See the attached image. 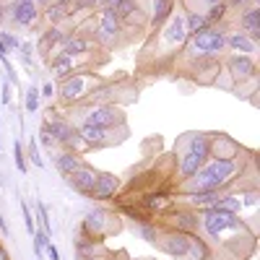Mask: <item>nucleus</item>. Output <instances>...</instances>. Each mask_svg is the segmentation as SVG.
<instances>
[{
    "label": "nucleus",
    "instance_id": "nucleus-48",
    "mask_svg": "<svg viewBox=\"0 0 260 260\" xmlns=\"http://www.w3.org/2000/svg\"><path fill=\"white\" fill-rule=\"evenodd\" d=\"M206 6H216V3H221V0H203Z\"/></svg>",
    "mask_w": 260,
    "mask_h": 260
},
{
    "label": "nucleus",
    "instance_id": "nucleus-16",
    "mask_svg": "<svg viewBox=\"0 0 260 260\" xmlns=\"http://www.w3.org/2000/svg\"><path fill=\"white\" fill-rule=\"evenodd\" d=\"M240 26H242V34L245 37H250L252 42H257V37H260V11H257V6L245 8V13L240 16Z\"/></svg>",
    "mask_w": 260,
    "mask_h": 260
},
{
    "label": "nucleus",
    "instance_id": "nucleus-25",
    "mask_svg": "<svg viewBox=\"0 0 260 260\" xmlns=\"http://www.w3.org/2000/svg\"><path fill=\"white\" fill-rule=\"evenodd\" d=\"M211 257V250L206 245V240H201V237L190 234V242H187V255L185 260H208Z\"/></svg>",
    "mask_w": 260,
    "mask_h": 260
},
{
    "label": "nucleus",
    "instance_id": "nucleus-36",
    "mask_svg": "<svg viewBox=\"0 0 260 260\" xmlns=\"http://www.w3.org/2000/svg\"><path fill=\"white\" fill-rule=\"evenodd\" d=\"M21 213H24L26 232H29V234H34V232H37V224H34V216H31V211H29V206H26V203H21Z\"/></svg>",
    "mask_w": 260,
    "mask_h": 260
},
{
    "label": "nucleus",
    "instance_id": "nucleus-3",
    "mask_svg": "<svg viewBox=\"0 0 260 260\" xmlns=\"http://www.w3.org/2000/svg\"><path fill=\"white\" fill-rule=\"evenodd\" d=\"M190 47H192V55H211L216 57L219 52L226 50V34L213 29V26H206L203 31H198L195 37H190Z\"/></svg>",
    "mask_w": 260,
    "mask_h": 260
},
{
    "label": "nucleus",
    "instance_id": "nucleus-44",
    "mask_svg": "<svg viewBox=\"0 0 260 260\" xmlns=\"http://www.w3.org/2000/svg\"><path fill=\"white\" fill-rule=\"evenodd\" d=\"M3 104H11V86H8V81H3Z\"/></svg>",
    "mask_w": 260,
    "mask_h": 260
},
{
    "label": "nucleus",
    "instance_id": "nucleus-10",
    "mask_svg": "<svg viewBox=\"0 0 260 260\" xmlns=\"http://www.w3.org/2000/svg\"><path fill=\"white\" fill-rule=\"evenodd\" d=\"M96 175H99L96 169H91V167L81 164L76 172H71V175H65V185L73 187L76 192H81V195H86V198H89L91 190H94V182H96Z\"/></svg>",
    "mask_w": 260,
    "mask_h": 260
},
{
    "label": "nucleus",
    "instance_id": "nucleus-23",
    "mask_svg": "<svg viewBox=\"0 0 260 260\" xmlns=\"http://www.w3.org/2000/svg\"><path fill=\"white\" fill-rule=\"evenodd\" d=\"M187 151L208 161V154H211V138H208L206 133H192V136L187 138Z\"/></svg>",
    "mask_w": 260,
    "mask_h": 260
},
{
    "label": "nucleus",
    "instance_id": "nucleus-1",
    "mask_svg": "<svg viewBox=\"0 0 260 260\" xmlns=\"http://www.w3.org/2000/svg\"><path fill=\"white\" fill-rule=\"evenodd\" d=\"M198 224L206 229V234L211 237V240H219V237H224L229 232L232 234L247 232V226H245V221L240 219V216L232 213V211H221V208H206L201 213Z\"/></svg>",
    "mask_w": 260,
    "mask_h": 260
},
{
    "label": "nucleus",
    "instance_id": "nucleus-49",
    "mask_svg": "<svg viewBox=\"0 0 260 260\" xmlns=\"http://www.w3.org/2000/svg\"><path fill=\"white\" fill-rule=\"evenodd\" d=\"M0 148H3V146H0Z\"/></svg>",
    "mask_w": 260,
    "mask_h": 260
},
{
    "label": "nucleus",
    "instance_id": "nucleus-40",
    "mask_svg": "<svg viewBox=\"0 0 260 260\" xmlns=\"http://www.w3.org/2000/svg\"><path fill=\"white\" fill-rule=\"evenodd\" d=\"M39 136H42V143H45L47 148H52V146H55V138H52V133H50V130H47L45 125H42V130H39Z\"/></svg>",
    "mask_w": 260,
    "mask_h": 260
},
{
    "label": "nucleus",
    "instance_id": "nucleus-34",
    "mask_svg": "<svg viewBox=\"0 0 260 260\" xmlns=\"http://www.w3.org/2000/svg\"><path fill=\"white\" fill-rule=\"evenodd\" d=\"M0 42L6 45V50H18V47H21L18 37H16V34H11V31H0Z\"/></svg>",
    "mask_w": 260,
    "mask_h": 260
},
{
    "label": "nucleus",
    "instance_id": "nucleus-5",
    "mask_svg": "<svg viewBox=\"0 0 260 260\" xmlns=\"http://www.w3.org/2000/svg\"><path fill=\"white\" fill-rule=\"evenodd\" d=\"M83 122L112 130L115 125H125V112L120 110V107H115V104H94Z\"/></svg>",
    "mask_w": 260,
    "mask_h": 260
},
{
    "label": "nucleus",
    "instance_id": "nucleus-6",
    "mask_svg": "<svg viewBox=\"0 0 260 260\" xmlns=\"http://www.w3.org/2000/svg\"><path fill=\"white\" fill-rule=\"evenodd\" d=\"M187 242H190V234L177 232V229H167L164 234L156 237V242H154V245H156L164 255H169V257L185 260V255H187Z\"/></svg>",
    "mask_w": 260,
    "mask_h": 260
},
{
    "label": "nucleus",
    "instance_id": "nucleus-11",
    "mask_svg": "<svg viewBox=\"0 0 260 260\" xmlns=\"http://www.w3.org/2000/svg\"><path fill=\"white\" fill-rule=\"evenodd\" d=\"M255 60L250 57V55H232L229 60H226V73L234 78V81H240V83H245V81H250V78H255Z\"/></svg>",
    "mask_w": 260,
    "mask_h": 260
},
{
    "label": "nucleus",
    "instance_id": "nucleus-14",
    "mask_svg": "<svg viewBox=\"0 0 260 260\" xmlns=\"http://www.w3.org/2000/svg\"><path fill=\"white\" fill-rule=\"evenodd\" d=\"M62 42H65V31H62L60 26H52V29H47L45 34H42L37 50H39V55L50 57L52 52H60L57 47H62Z\"/></svg>",
    "mask_w": 260,
    "mask_h": 260
},
{
    "label": "nucleus",
    "instance_id": "nucleus-26",
    "mask_svg": "<svg viewBox=\"0 0 260 260\" xmlns=\"http://www.w3.org/2000/svg\"><path fill=\"white\" fill-rule=\"evenodd\" d=\"M203 164H206V159H201V156L190 154V151H185V156L180 159V177H182V180H190Z\"/></svg>",
    "mask_w": 260,
    "mask_h": 260
},
{
    "label": "nucleus",
    "instance_id": "nucleus-43",
    "mask_svg": "<svg viewBox=\"0 0 260 260\" xmlns=\"http://www.w3.org/2000/svg\"><path fill=\"white\" fill-rule=\"evenodd\" d=\"M39 96H45V99H52V96H55V86H52V83H45V86H42V89H39Z\"/></svg>",
    "mask_w": 260,
    "mask_h": 260
},
{
    "label": "nucleus",
    "instance_id": "nucleus-45",
    "mask_svg": "<svg viewBox=\"0 0 260 260\" xmlns=\"http://www.w3.org/2000/svg\"><path fill=\"white\" fill-rule=\"evenodd\" d=\"M0 232H3L6 237H11V229H8V224H6V219H3V213H0Z\"/></svg>",
    "mask_w": 260,
    "mask_h": 260
},
{
    "label": "nucleus",
    "instance_id": "nucleus-29",
    "mask_svg": "<svg viewBox=\"0 0 260 260\" xmlns=\"http://www.w3.org/2000/svg\"><path fill=\"white\" fill-rule=\"evenodd\" d=\"M136 232L141 234V240H146V242H156V237L161 234L156 224H148V221H136Z\"/></svg>",
    "mask_w": 260,
    "mask_h": 260
},
{
    "label": "nucleus",
    "instance_id": "nucleus-31",
    "mask_svg": "<svg viewBox=\"0 0 260 260\" xmlns=\"http://www.w3.org/2000/svg\"><path fill=\"white\" fill-rule=\"evenodd\" d=\"M31 237H34V255H37V260H42V255H45V245L50 242V234L42 232V229H37Z\"/></svg>",
    "mask_w": 260,
    "mask_h": 260
},
{
    "label": "nucleus",
    "instance_id": "nucleus-41",
    "mask_svg": "<svg viewBox=\"0 0 260 260\" xmlns=\"http://www.w3.org/2000/svg\"><path fill=\"white\" fill-rule=\"evenodd\" d=\"M45 252H47V257H50V260H60V250L52 245V240L45 245Z\"/></svg>",
    "mask_w": 260,
    "mask_h": 260
},
{
    "label": "nucleus",
    "instance_id": "nucleus-33",
    "mask_svg": "<svg viewBox=\"0 0 260 260\" xmlns=\"http://www.w3.org/2000/svg\"><path fill=\"white\" fill-rule=\"evenodd\" d=\"M18 55H21V60H24L26 68H34V62H31V57H34V45H31V42H21Z\"/></svg>",
    "mask_w": 260,
    "mask_h": 260
},
{
    "label": "nucleus",
    "instance_id": "nucleus-24",
    "mask_svg": "<svg viewBox=\"0 0 260 260\" xmlns=\"http://www.w3.org/2000/svg\"><path fill=\"white\" fill-rule=\"evenodd\" d=\"M172 13H175V0H154V6H151V24L161 26Z\"/></svg>",
    "mask_w": 260,
    "mask_h": 260
},
{
    "label": "nucleus",
    "instance_id": "nucleus-35",
    "mask_svg": "<svg viewBox=\"0 0 260 260\" xmlns=\"http://www.w3.org/2000/svg\"><path fill=\"white\" fill-rule=\"evenodd\" d=\"M37 213H39V221H42V232L52 234V221L47 219V211H45V206H42L39 201H37Z\"/></svg>",
    "mask_w": 260,
    "mask_h": 260
},
{
    "label": "nucleus",
    "instance_id": "nucleus-17",
    "mask_svg": "<svg viewBox=\"0 0 260 260\" xmlns=\"http://www.w3.org/2000/svg\"><path fill=\"white\" fill-rule=\"evenodd\" d=\"M213 159H237L240 156V148H237V143L226 136H219L216 141H211V154Z\"/></svg>",
    "mask_w": 260,
    "mask_h": 260
},
{
    "label": "nucleus",
    "instance_id": "nucleus-2",
    "mask_svg": "<svg viewBox=\"0 0 260 260\" xmlns=\"http://www.w3.org/2000/svg\"><path fill=\"white\" fill-rule=\"evenodd\" d=\"M96 83H99V76H91V73H73V76H68V78L60 83V96H62V102L76 104V102H81V99L89 96Z\"/></svg>",
    "mask_w": 260,
    "mask_h": 260
},
{
    "label": "nucleus",
    "instance_id": "nucleus-22",
    "mask_svg": "<svg viewBox=\"0 0 260 260\" xmlns=\"http://www.w3.org/2000/svg\"><path fill=\"white\" fill-rule=\"evenodd\" d=\"M81 164L83 161H81V156L76 154V151H60V154H55V167H57V172L62 177L71 175V172H76Z\"/></svg>",
    "mask_w": 260,
    "mask_h": 260
},
{
    "label": "nucleus",
    "instance_id": "nucleus-4",
    "mask_svg": "<svg viewBox=\"0 0 260 260\" xmlns=\"http://www.w3.org/2000/svg\"><path fill=\"white\" fill-rule=\"evenodd\" d=\"M45 125L50 133H52V138H55V143H60V146H68V148H76V143L81 141L78 138V130H76V125L73 122H68L65 117H60L57 112H52V110H47V117H45Z\"/></svg>",
    "mask_w": 260,
    "mask_h": 260
},
{
    "label": "nucleus",
    "instance_id": "nucleus-27",
    "mask_svg": "<svg viewBox=\"0 0 260 260\" xmlns=\"http://www.w3.org/2000/svg\"><path fill=\"white\" fill-rule=\"evenodd\" d=\"M76 68V57L71 55H62V52H55V57H50V71L55 76H65V73H73Z\"/></svg>",
    "mask_w": 260,
    "mask_h": 260
},
{
    "label": "nucleus",
    "instance_id": "nucleus-30",
    "mask_svg": "<svg viewBox=\"0 0 260 260\" xmlns=\"http://www.w3.org/2000/svg\"><path fill=\"white\" fill-rule=\"evenodd\" d=\"M226 11H229V6L221 0V3H216V6H208V13H203V16H206L208 24H216V21H221L226 16Z\"/></svg>",
    "mask_w": 260,
    "mask_h": 260
},
{
    "label": "nucleus",
    "instance_id": "nucleus-37",
    "mask_svg": "<svg viewBox=\"0 0 260 260\" xmlns=\"http://www.w3.org/2000/svg\"><path fill=\"white\" fill-rule=\"evenodd\" d=\"M164 206H169V198H164V195H151V198L146 201V208H151V211L164 208Z\"/></svg>",
    "mask_w": 260,
    "mask_h": 260
},
{
    "label": "nucleus",
    "instance_id": "nucleus-19",
    "mask_svg": "<svg viewBox=\"0 0 260 260\" xmlns=\"http://www.w3.org/2000/svg\"><path fill=\"white\" fill-rule=\"evenodd\" d=\"M226 47L234 50V55H250V57H252V52L257 50V42H252V39L245 37L242 31H234V34L226 37Z\"/></svg>",
    "mask_w": 260,
    "mask_h": 260
},
{
    "label": "nucleus",
    "instance_id": "nucleus-47",
    "mask_svg": "<svg viewBox=\"0 0 260 260\" xmlns=\"http://www.w3.org/2000/svg\"><path fill=\"white\" fill-rule=\"evenodd\" d=\"M0 260H8V252H6L3 247H0Z\"/></svg>",
    "mask_w": 260,
    "mask_h": 260
},
{
    "label": "nucleus",
    "instance_id": "nucleus-21",
    "mask_svg": "<svg viewBox=\"0 0 260 260\" xmlns=\"http://www.w3.org/2000/svg\"><path fill=\"white\" fill-rule=\"evenodd\" d=\"M89 47H91V42L86 39V37H81V34H65V42H62L60 52H62V55H71V57H78V55H83Z\"/></svg>",
    "mask_w": 260,
    "mask_h": 260
},
{
    "label": "nucleus",
    "instance_id": "nucleus-18",
    "mask_svg": "<svg viewBox=\"0 0 260 260\" xmlns=\"http://www.w3.org/2000/svg\"><path fill=\"white\" fill-rule=\"evenodd\" d=\"M78 138L86 141V143H91V146H104V143H110V130L83 122V125L78 127Z\"/></svg>",
    "mask_w": 260,
    "mask_h": 260
},
{
    "label": "nucleus",
    "instance_id": "nucleus-38",
    "mask_svg": "<svg viewBox=\"0 0 260 260\" xmlns=\"http://www.w3.org/2000/svg\"><path fill=\"white\" fill-rule=\"evenodd\" d=\"M29 159H31L34 167H45V161H42V156H39V148H37V141H34V138H29Z\"/></svg>",
    "mask_w": 260,
    "mask_h": 260
},
{
    "label": "nucleus",
    "instance_id": "nucleus-15",
    "mask_svg": "<svg viewBox=\"0 0 260 260\" xmlns=\"http://www.w3.org/2000/svg\"><path fill=\"white\" fill-rule=\"evenodd\" d=\"M169 226L177 229V232H185V234H192L198 229V213L192 211H175L169 216Z\"/></svg>",
    "mask_w": 260,
    "mask_h": 260
},
{
    "label": "nucleus",
    "instance_id": "nucleus-39",
    "mask_svg": "<svg viewBox=\"0 0 260 260\" xmlns=\"http://www.w3.org/2000/svg\"><path fill=\"white\" fill-rule=\"evenodd\" d=\"M16 167H18V172H21V175H26V156H24V151H21V146L16 143Z\"/></svg>",
    "mask_w": 260,
    "mask_h": 260
},
{
    "label": "nucleus",
    "instance_id": "nucleus-13",
    "mask_svg": "<svg viewBox=\"0 0 260 260\" xmlns=\"http://www.w3.org/2000/svg\"><path fill=\"white\" fill-rule=\"evenodd\" d=\"M187 39L185 34V21H182V13H172L167 18V24L161 29V42L164 45H182Z\"/></svg>",
    "mask_w": 260,
    "mask_h": 260
},
{
    "label": "nucleus",
    "instance_id": "nucleus-42",
    "mask_svg": "<svg viewBox=\"0 0 260 260\" xmlns=\"http://www.w3.org/2000/svg\"><path fill=\"white\" fill-rule=\"evenodd\" d=\"M226 6H237V8H252V6H257V0H229Z\"/></svg>",
    "mask_w": 260,
    "mask_h": 260
},
{
    "label": "nucleus",
    "instance_id": "nucleus-32",
    "mask_svg": "<svg viewBox=\"0 0 260 260\" xmlns=\"http://www.w3.org/2000/svg\"><path fill=\"white\" fill-rule=\"evenodd\" d=\"M24 107H26V112H29V115L39 110V89H34V86H31V89L26 91V96H24Z\"/></svg>",
    "mask_w": 260,
    "mask_h": 260
},
{
    "label": "nucleus",
    "instance_id": "nucleus-12",
    "mask_svg": "<svg viewBox=\"0 0 260 260\" xmlns=\"http://www.w3.org/2000/svg\"><path fill=\"white\" fill-rule=\"evenodd\" d=\"M117 187H120V180L112 175V172H99L96 182H94V190H91L89 198H91V201H110V198H115Z\"/></svg>",
    "mask_w": 260,
    "mask_h": 260
},
{
    "label": "nucleus",
    "instance_id": "nucleus-20",
    "mask_svg": "<svg viewBox=\"0 0 260 260\" xmlns=\"http://www.w3.org/2000/svg\"><path fill=\"white\" fill-rule=\"evenodd\" d=\"M76 13V6H65V3H57V0H50L47 8H45V18L50 21L52 26L62 24L65 18H71Z\"/></svg>",
    "mask_w": 260,
    "mask_h": 260
},
{
    "label": "nucleus",
    "instance_id": "nucleus-8",
    "mask_svg": "<svg viewBox=\"0 0 260 260\" xmlns=\"http://www.w3.org/2000/svg\"><path fill=\"white\" fill-rule=\"evenodd\" d=\"M120 31H122V24H120V18L115 16L112 8H104L102 16H99V29H96V39L102 42V45H117V39H120Z\"/></svg>",
    "mask_w": 260,
    "mask_h": 260
},
{
    "label": "nucleus",
    "instance_id": "nucleus-28",
    "mask_svg": "<svg viewBox=\"0 0 260 260\" xmlns=\"http://www.w3.org/2000/svg\"><path fill=\"white\" fill-rule=\"evenodd\" d=\"M182 21H185V34H187V39H190V37H195L198 31H203V29L208 26L206 16H203V13H198V11H192V13L182 16Z\"/></svg>",
    "mask_w": 260,
    "mask_h": 260
},
{
    "label": "nucleus",
    "instance_id": "nucleus-9",
    "mask_svg": "<svg viewBox=\"0 0 260 260\" xmlns=\"http://www.w3.org/2000/svg\"><path fill=\"white\" fill-rule=\"evenodd\" d=\"M81 232L94 242H102V237L110 232V213L107 211H89L81 224Z\"/></svg>",
    "mask_w": 260,
    "mask_h": 260
},
{
    "label": "nucleus",
    "instance_id": "nucleus-7",
    "mask_svg": "<svg viewBox=\"0 0 260 260\" xmlns=\"http://www.w3.org/2000/svg\"><path fill=\"white\" fill-rule=\"evenodd\" d=\"M3 11H6V18L16 26H34L39 18V8L34 0H16V3H11Z\"/></svg>",
    "mask_w": 260,
    "mask_h": 260
},
{
    "label": "nucleus",
    "instance_id": "nucleus-46",
    "mask_svg": "<svg viewBox=\"0 0 260 260\" xmlns=\"http://www.w3.org/2000/svg\"><path fill=\"white\" fill-rule=\"evenodd\" d=\"M78 260H102V257H96L94 252H89V255H78Z\"/></svg>",
    "mask_w": 260,
    "mask_h": 260
}]
</instances>
